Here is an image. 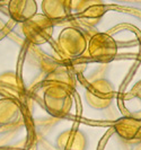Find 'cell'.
Here are the masks:
<instances>
[{
    "label": "cell",
    "mask_w": 141,
    "mask_h": 150,
    "mask_svg": "<svg viewBox=\"0 0 141 150\" xmlns=\"http://www.w3.org/2000/svg\"><path fill=\"white\" fill-rule=\"evenodd\" d=\"M130 93H131V95H132L133 97L138 98V99L141 100V80H139V81L131 88V91H130Z\"/></svg>",
    "instance_id": "4fadbf2b"
},
{
    "label": "cell",
    "mask_w": 141,
    "mask_h": 150,
    "mask_svg": "<svg viewBox=\"0 0 141 150\" xmlns=\"http://www.w3.org/2000/svg\"><path fill=\"white\" fill-rule=\"evenodd\" d=\"M114 129L124 140H141V119L123 117L115 123Z\"/></svg>",
    "instance_id": "8fae6325"
},
{
    "label": "cell",
    "mask_w": 141,
    "mask_h": 150,
    "mask_svg": "<svg viewBox=\"0 0 141 150\" xmlns=\"http://www.w3.org/2000/svg\"><path fill=\"white\" fill-rule=\"evenodd\" d=\"M57 146L59 150H86L87 139L81 131L69 129L59 134Z\"/></svg>",
    "instance_id": "9c48e42d"
},
{
    "label": "cell",
    "mask_w": 141,
    "mask_h": 150,
    "mask_svg": "<svg viewBox=\"0 0 141 150\" xmlns=\"http://www.w3.org/2000/svg\"><path fill=\"white\" fill-rule=\"evenodd\" d=\"M71 9H74L78 17L87 25H95L106 13V6L102 1H71Z\"/></svg>",
    "instance_id": "8992f818"
},
{
    "label": "cell",
    "mask_w": 141,
    "mask_h": 150,
    "mask_svg": "<svg viewBox=\"0 0 141 150\" xmlns=\"http://www.w3.org/2000/svg\"><path fill=\"white\" fill-rule=\"evenodd\" d=\"M22 119V106L15 98H0V127L16 124Z\"/></svg>",
    "instance_id": "ba28073f"
},
{
    "label": "cell",
    "mask_w": 141,
    "mask_h": 150,
    "mask_svg": "<svg viewBox=\"0 0 141 150\" xmlns=\"http://www.w3.org/2000/svg\"><path fill=\"white\" fill-rule=\"evenodd\" d=\"M86 51L93 60L106 63L115 59L118 54V44L110 34L96 33L88 41Z\"/></svg>",
    "instance_id": "277c9868"
},
{
    "label": "cell",
    "mask_w": 141,
    "mask_h": 150,
    "mask_svg": "<svg viewBox=\"0 0 141 150\" xmlns=\"http://www.w3.org/2000/svg\"><path fill=\"white\" fill-rule=\"evenodd\" d=\"M43 103L50 115L54 117H64L72 108V90L58 85L46 86L43 93Z\"/></svg>",
    "instance_id": "6da1fadb"
},
{
    "label": "cell",
    "mask_w": 141,
    "mask_h": 150,
    "mask_svg": "<svg viewBox=\"0 0 141 150\" xmlns=\"http://www.w3.org/2000/svg\"><path fill=\"white\" fill-rule=\"evenodd\" d=\"M58 47L62 55L69 59L81 57L87 50V40L80 30L69 26L60 32L58 38Z\"/></svg>",
    "instance_id": "7a4b0ae2"
},
{
    "label": "cell",
    "mask_w": 141,
    "mask_h": 150,
    "mask_svg": "<svg viewBox=\"0 0 141 150\" xmlns=\"http://www.w3.org/2000/svg\"><path fill=\"white\" fill-rule=\"evenodd\" d=\"M71 10V1L64 0H44L42 2V14L52 22L67 18Z\"/></svg>",
    "instance_id": "7c38bea8"
},
{
    "label": "cell",
    "mask_w": 141,
    "mask_h": 150,
    "mask_svg": "<svg viewBox=\"0 0 141 150\" xmlns=\"http://www.w3.org/2000/svg\"><path fill=\"white\" fill-rule=\"evenodd\" d=\"M44 83H46V86H51V85L63 86L74 91L76 81L72 72H70L67 68L60 64H55L47 70Z\"/></svg>",
    "instance_id": "30bf717a"
},
{
    "label": "cell",
    "mask_w": 141,
    "mask_h": 150,
    "mask_svg": "<svg viewBox=\"0 0 141 150\" xmlns=\"http://www.w3.org/2000/svg\"><path fill=\"white\" fill-rule=\"evenodd\" d=\"M8 13L15 22L24 24L37 14V4L34 0H11L8 4Z\"/></svg>",
    "instance_id": "52a82bcc"
},
{
    "label": "cell",
    "mask_w": 141,
    "mask_h": 150,
    "mask_svg": "<svg viewBox=\"0 0 141 150\" xmlns=\"http://www.w3.org/2000/svg\"><path fill=\"white\" fill-rule=\"evenodd\" d=\"M25 38L34 45L46 43L53 35V22L43 14L37 13L30 21L22 24Z\"/></svg>",
    "instance_id": "3957f363"
},
{
    "label": "cell",
    "mask_w": 141,
    "mask_h": 150,
    "mask_svg": "<svg viewBox=\"0 0 141 150\" xmlns=\"http://www.w3.org/2000/svg\"><path fill=\"white\" fill-rule=\"evenodd\" d=\"M115 96L114 85L107 79H97L86 89V100L95 110H105L112 104Z\"/></svg>",
    "instance_id": "5b68a950"
}]
</instances>
